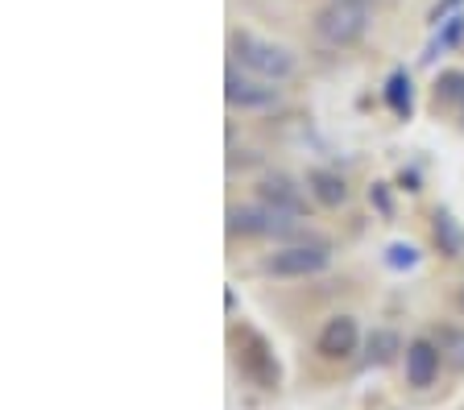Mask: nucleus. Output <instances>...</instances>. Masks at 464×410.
Here are the masks:
<instances>
[{
  "instance_id": "f257e3e1",
  "label": "nucleus",
  "mask_w": 464,
  "mask_h": 410,
  "mask_svg": "<svg viewBox=\"0 0 464 410\" xmlns=\"http://www.w3.org/2000/svg\"><path fill=\"white\" fill-rule=\"evenodd\" d=\"M369 21H373V0H328V5L315 13V33L328 42V46L344 50L365 38Z\"/></svg>"
},
{
  "instance_id": "f03ea898",
  "label": "nucleus",
  "mask_w": 464,
  "mask_h": 410,
  "mask_svg": "<svg viewBox=\"0 0 464 410\" xmlns=\"http://www.w3.org/2000/svg\"><path fill=\"white\" fill-rule=\"evenodd\" d=\"M228 50H232V62H241L245 71H253V75H261V79L282 83V79L295 75V54L282 50V46H274V42H261L257 33L237 30L228 38Z\"/></svg>"
},
{
  "instance_id": "7ed1b4c3",
  "label": "nucleus",
  "mask_w": 464,
  "mask_h": 410,
  "mask_svg": "<svg viewBox=\"0 0 464 410\" xmlns=\"http://www.w3.org/2000/svg\"><path fill=\"white\" fill-rule=\"evenodd\" d=\"M332 265V244L328 241H299L286 244L278 253H270L261 262V270L274 273V278H315Z\"/></svg>"
},
{
  "instance_id": "20e7f679",
  "label": "nucleus",
  "mask_w": 464,
  "mask_h": 410,
  "mask_svg": "<svg viewBox=\"0 0 464 410\" xmlns=\"http://www.w3.org/2000/svg\"><path fill=\"white\" fill-rule=\"evenodd\" d=\"M299 220L286 212H274L270 204L257 207H228V233L232 236H290Z\"/></svg>"
},
{
  "instance_id": "39448f33",
  "label": "nucleus",
  "mask_w": 464,
  "mask_h": 410,
  "mask_svg": "<svg viewBox=\"0 0 464 410\" xmlns=\"http://www.w3.org/2000/svg\"><path fill=\"white\" fill-rule=\"evenodd\" d=\"M241 373L253 381V386H261V390H278L282 369H278V361H274L270 344L261 340L257 332L241 336Z\"/></svg>"
},
{
  "instance_id": "423d86ee",
  "label": "nucleus",
  "mask_w": 464,
  "mask_h": 410,
  "mask_svg": "<svg viewBox=\"0 0 464 410\" xmlns=\"http://www.w3.org/2000/svg\"><path fill=\"white\" fill-rule=\"evenodd\" d=\"M224 100L232 108H270L278 104V88H274V79H245L232 62L224 71Z\"/></svg>"
},
{
  "instance_id": "0eeeda50",
  "label": "nucleus",
  "mask_w": 464,
  "mask_h": 410,
  "mask_svg": "<svg viewBox=\"0 0 464 410\" xmlns=\"http://www.w3.org/2000/svg\"><path fill=\"white\" fill-rule=\"evenodd\" d=\"M361 344V328L353 315H332L328 323H324V332H319L315 340V352L324 357V361H344V357H353Z\"/></svg>"
},
{
  "instance_id": "6e6552de",
  "label": "nucleus",
  "mask_w": 464,
  "mask_h": 410,
  "mask_svg": "<svg viewBox=\"0 0 464 410\" xmlns=\"http://www.w3.org/2000/svg\"><path fill=\"white\" fill-rule=\"evenodd\" d=\"M440 361H444V352L435 340H411L406 344V381L415 390H427L440 377Z\"/></svg>"
},
{
  "instance_id": "1a4fd4ad",
  "label": "nucleus",
  "mask_w": 464,
  "mask_h": 410,
  "mask_svg": "<svg viewBox=\"0 0 464 410\" xmlns=\"http://www.w3.org/2000/svg\"><path fill=\"white\" fill-rule=\"evenodd\" d=\"M257 199H261V204H270L274 212L295 215V220L307 212L299 183H295V178H286V175H266V178H261V183H257Z\"/></svg>"
},
{
  "instance_id": "9d476101",
  "label": "nucleus",
  "mask_w": 464,
  "mask_h": 410,
  "mask_svg": "<svg viewBox=\"0 0 464 410\" xmlns=\"http://www.w3.org/2000/svg\"><path fill=\"white\" fill-rule=\"evenodd\" d=\"M307 191L315 195V204L324 207H340L348 199V183L336 175V170H307Z\"/></svg>"
},
{
  "instance_id": "9b49d317",
  "label": "nucleus",
  "mask_w": 464,
  "mask_h": 410,
  "mask_svg": "<svg viewBox=\"0 0 464 410\" xmlns=\"http://www.w3.org/2000/svg\"><path fill=\"white\" fill-rule=\"evenodd\" d=\"M431 241H435V249L444 257H460L464 253V228H460V220H456L452 212H435L431 215Z\"/></svg>"
},
{
  "instance_id": "f8f14e48",
  "label": "nucleus",
  "mask_w": 464,
  "mask_h": 410,
  "mask_svg": "<svg viewBox=\"0 0 464 410\" xmlns=\"http://www.w3.org/2000/svg\"><path fill=\"white\" fill-rule=\"evenodd\" d=\"M386 108L394 112L398 120H411V112H415V83H411V75L406 71H394V75L386 79Z\"/></svg>"
},
{
  "instance_id": "ddd939ff",
  "label": "nucleus",
  "mask_w": 464,
  "mask_h": 410,
  "mask_svg": "<svg viewBox=\"0 0 464 410\" xmlns=\"http://www.w3.org/2000/svg\"><path fill=\"white\" fill-rule=\"evenodd\" d=\"M398 352H402V340H398V332L382 328V332H373L365 340V365H390Z\"/></svg>"
},
{
  "instance_id": "4468645a",
  "label": "nucleus",
  "mask_w": 464,
  "mask_h": 410,
  "mask_svg": "<svg viewBox=\"0 0 464 410\" xmlns=\"http://www.w3.org/2000/svg\"><path fill=\"white\" fill-rule=\"evenodd\" d=\"M435 108H464V71H444L435 79Z\"/></svg>"
},
{
  "instance_id": "2eb2a0df",
  "label": "nucleus",
  "mask_w": 464,
  "mask_h": 410,
  "mask_svg": "<svg viewBox=\"0 0 464 410\" xmlns=\"http://www.w3.org/2000/svg\"><path fill=\"white\" fill-rule=\"evenodd\" d=\"M464 38V17L460 13H456V17H448L444 21V30H440V38L431 42V46H427V54H423V62H431L435 54H440V50H448V46H456V42Z\"/></svg>"
},
{
  "instance_id": "dca6fc26",
  "label": "nucleus",
  "mask_w": 464,
  "mask_h": 410,
  "mask_svg": "<svg viewBox=\"0 0 464 410\" xmlns=\"http://www.w3.org/2000/svg\"><path fill=\"white\" fill-rule=\"evenodd\" d=\"M435 344H440V352H444L456 369H464V332H456V328H440V332H435Z\"/></svg>"
},
{
  "instance_id": "f3484780",
  "label": "nucleus",
  "mask_w": 464,
  "mask_h": 410,
  "mask_svg": "<svg viewBox=\"0 0 464 410\" xmlns=\"http://www.w3.org/2000/svg\"><path fill=\"white\" fill-rule=\"evenodd\" d=\"M386 265H390V270H415V265H419V249H415V244H406V241H394L386 249Z\"/></svg>"
},
{
  "instance_id": "a211bd4d",
  "label": "nucleus",
  "mask_w": 464,
  "mask_h": 410,
  "mask_svg": "<svg viewBox=\"0 0 464 410\" xmlns=\"http://www.w3.org/2000/svg\"><path fill=\"white\" fill-rule=\"evenodd\" d=\"M369 204H373L382 215L394 212V204H390V183H373V186H369Z\"/></svg>"
},
{
  "instance_id": "6ab92c4d",
  "label": "nucleus",
  "mask_w": 464,
  "mask_h": 410,
  "mask_svg": "<svg viewBox=\"0 0 464 410\" xmlns=\"http://www.w3.org/2000/svg\"><path fill=\"white\" fill-rule=\"evenodd\" d=\"M456 5H460V0H440V5H435V9H431V25H444V21H448V13H452Z\"/></svg>"
},
{
  "instance_id": "aec40b11",
  "label": "nucleus",
  "mask_w": 464,
  "mask_h": 410,
  "mask_svg": "<svg viewBox=\"0 0 464 410\" xmlns=\"http://www.w3.org/2000/svg\"><path fill=\"white\" fill-rule=\"evenodd\" d=\"M398 183H402L406 191H419V175H415V170H402V175H398Z\"/></svg>"
},
{
  "instance_id": "412c9836",
  "label": "nucleus",
  "mask_w": 464,
  "mask_h": 410,
  "mask_svg": "<svg viewBox=\"0 0 464 410\" xmlns=\"http://www.w3.org/2000/svg\"><path fill=\"white\" fill-rule=\"evenodd\" d=\"M460 311H464V286H460Z\"/></svg>"
}]
</instances>
